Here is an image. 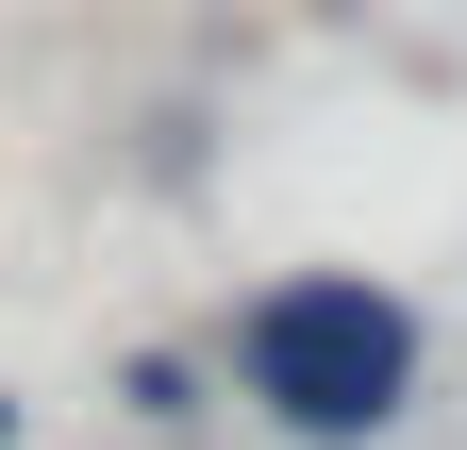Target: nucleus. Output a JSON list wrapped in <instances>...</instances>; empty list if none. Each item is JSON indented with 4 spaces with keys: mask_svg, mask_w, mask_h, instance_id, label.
<instances>
[{
    "mask_svg": "<svg viewBox=\"0 0 467 450\" xmlns=\"http://www.w3.org/2000/svg\"><path fill=\"white\" fill-rule=\"evenodd\" d=\"M234 384H251L267 434L350 450V434L400 417V384H418V317H400L368 267H301V284H267L251 317H234Z\"/></svg>",
    "mask_w": 467,
    "mask_h": 450,
    "instance_id": "1",
    "label": "nucleus"
}]
</instances>
